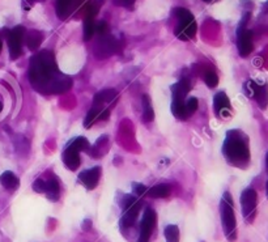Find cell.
Returning a JSON list of instances; mask_svg holds the SVG:
<instances>
[{
	"instance_id": "1",
	"label": "cell",
	"mask_w": 268,
	"mask_h": 242,
	"mask_svg": "<svg viewBox=\"0 0 268 242\" xmlns=\"http://www.w3.org/2000/svg\"><path fill=\"white\" fill-rule=\"evenodd\" d=\"M62 73L58 71L54 54L49 50L40 51L30 59L29 80L37 90L49 93L54 81Z\"/></svg>"
},
{
	"instance_id": "2",
	"label": "cell",
	"mask_w": 268,
	"mask_h": 242,
	"mask_svg": "<svg viewBox=\"0 0 268 242\" xmlns=\"http://www.w3.org/2000/svg\"><path fill=\"white\" fill-rule=\"evenodd\" d=\"M222 153L230 165L245 169L250 164L248 138L239 130H230L226 133Z\"/></svg>"
},
{
	"instance_id": "3",
	"label": "cell",
	"mask_w": 268,
	"mask_h": 242,
	"mask_svg": "<svg viewBox=\"0 0 268 242\" xmlns=\"http://www.w3.org/2000/svg\"><path fill=\"white\" fill-rule=\"evenodd\" d=\"M220 213H221L222 230L226 239L234 242L237 239V220H235L234 208H233L232 195L228 191L224 194L220 204Z\"/></svg>"
},
{
	"instance_id": "4",
	"label": "cell",
	"mask_w": 268,
	"mask_h": 242,
	"mask_svg": "<svg viewBox=\"0 0 268 242\" xmlns=\"http://www.w3.org/2000/svg\"><path fill=\"white\" fill-rule=\"evenodd\" d=\"M191 89L190 81L186 79H182L181 81L172 86L173 93V103H172V111L173 114L179 118V119H187L189 118V113L186 110V96Z\"/></svg>"
},
{
	"instance_id": "5",
	"label": "cell",
	"mask_w": 268,
	"mask_h": 242,
	"mask_svg": "<svg viewBox=\"0 0 268 242\" xmlns=\"http://www.w3.org/2000/svg\"><path fill=\"white\" fill-rule=\"evenodd\" d=\"M176 15L178 17V25L176 28V36L181 41H190L194 38L198 30L196 21L192 14L186 8H177Z\"/></svg>"
},
{
	"instance_id": "6",
	"label": "cell",
	"mask_w": 268,
	"mask_h": 242,
	"mask_svg": "<svg viewBox=\"0 0 268 242\" xmlns=\"http://www.w3.org/2000/svg\"><path fill=\"white\" fill-rule=\"evenodd\" d=\"M250 19V14H246L245 17L241 20L238 29H237V47L241 57L246 58L250 55L254 49L252 45V33L248 29H246V23Z\"/></svg>"
},
{
	"instance_id": "7",
	"label": "cell",
	"mask_w": 268,
	"mask_h": 242,
	"mask_svg": "<svg viewBox=\"0 0 268 242\" xmlns=\"http://www.w3.org/2000/svg\"><path fill=\"white\" fill-rule=\"evenodd\" d=\"M258 194L254 189H246L241 194V207L243 219L247 224H252L256 217Z\"/></svg>"
},
{
	"instance_id": "8",
	"label": "cell",
	"mask_w": 268,
	"mask_h": 242,
	"mask_svg": "<svg viewBox=\"0 0 268 242\" xmlns=\"http://www.w3.org/2000/svg\"><path fill=\"white\" fill-rule=\"evenodd\" d=\"M120 42L109 33L105 36H99L97 41L96 46H94V55L98 59L102 58H109L111 54H115L120 50Z\"/></svg>"
},
{
	"instance_id": "9",
	"label": "cell",
	"mask_w": 268,
	"mask_h": 242,
	"mask_svg": "<svg viewBox=\"0 0 268 242\" xmlns=\"http://www.w3.org/2000/svg\"><path fill=\"white\" fill-rule=\"evenodd\" d=\"M140 207H142V203L136 199L135 196H124V200H123L122 204L123 216L122 219H120V225L123 228H128V226L133 225V222H135L136 217H138V213L140 211Z\"/></svg>"
},
{
	"instance_id": "10",
	"label": "cell",
	"mask_w": 268,
	"mask_h": 242,
	"mask_svg": "<svg viewBox=\"0 0 268 242\" xmlns=\"http://www.w3.org/2000/svg\"><path fill=\"white\" fill-rule=\"evenodd\" d=\"M25 37V28L16 27L7 34V42L10 47L11 59H17L23 54V41Z\"/></svg>"
},
{
	"instance_id": "11",
	"label": "cell",
	"mask_w": 268,
	"mask_h": 242,
	"mask_svg": "<svg viewBox=\"0 0 268 242\" xmlns=\"http://www.w3.org/2000/svg\"><path fill=\"white\" fill-rule=\"evenodd\" d=\"M157 221V215L152 208H147L143 215L142 222H140V233L138 242H149V238L152 235L153 229Z\"/></svg>"
},
{
	"instance_id": "12",
	"label": "cell",
	"mask_w": 268,
	"mask_h": 242,
	"mask_svg": "<svg viewBox=\"0 0 268 242\" xmlns=\"http://www.w3.org/2000/svg\"><path fill=\"white\" fill-rule=\"evenodd\" d=\"M246 90L247 94L252 96L256 101L260 109L265 110L268 106V85L267 84H258L255 81L246 83Z\"/></svg>"
},
{
	"instance_id": "13",
	"label": "cell",
	"mask_w": 268,
	"mask_h": 242,
	"mask_svg": "<svg viewBox=\"0 0 268 242\" xmlns=\"http://www.w3.org/2000/svg\"><path fill=\"white\" fill-rule=\"evenodd\" d=\"M99 176H101V169L99 166H94L92 169L84 170L79 174L80 183H83L88 190L96 189V186L98 185Z\"/></svg>"
},
{
	"instance_id": "14",
	"label": "cell",
	"mask_w": 268,
	"mask_h": 242,
	"mask_svg": "<svg viewBox=\"0 0 268 242\" xmlns=\"http://www.w3.org/2000/svg\"><path fill=\"white\" fill-rule=\"evenodd\" d=\"M109 109H105L103 105H93L92 109L86 114L85 119H84V126H85L86 129H89L97 120L106 119V118L109 116Z\"/></svg>"
},
{
	"instance_id": "15",
	"label": "cell",
	"mask_w": 268,
	"mask_h": 242,
	"mask_svg": "<svg viewBox=\"0 0 268 242\" xmlns=\"http://www.w3.org/2000/svg\"><path fill=\"white\" fill-rule=\"evenodd\" d=\"M213 107H215L216 115L219 116H226L230 114V102H229L228 96L225 94V92H219L215 96V100H213Z\"/></svg>"
},
{
	"instance_id": "16",
	"label": "cell",
	"mask_w": 268,
	"mask_h": 242,
	"mask_svg": "<svg viewBox=\"0 0 268 242\" xmlns=\"http://www.w3.org/2000/svg\"><path fill=\"white\" fill-rule=\"evenodd\" d=\"M63 163L70 170H77L80 166V155L79 151L73 147L67 146L63 152Z\"/></svg>"
},
{
	"instance_id": "17",
	"label": "cell",
	"mask_w": 268,
	"mask_h": 242,
	"mask_svg": "<svg viewBox=\"0 0 268 242\" xmlns=\"http://www.w3.org/2000/svg\"><path fill=\"white\" fill-rule=\"evenodd\" d=\"M71 86H72V79L70 76H67V75H60L54 84L50 88V94H63V93L68 92L71 89Z\"/></svg>"
},
{
	"instance_id": "18",
	"label": "cell",
	"mask_w": 268,
	"mask_h": 242,
	"mask_svg": "<svg viewBox=\"0 0 268 242\" xmlns=\"http://www.w3.org/2000/svg\"><path fill=\"white\" fill-rule=\"evenodd\" d=\"M118 98V92L115 89H103L98 92L94 96L93 105H105V103H111Z\"/></svg>"
},
{
	"instance_id": "19",
	"label": "cell",
	"mask_w": 268,
	"mask_h": 242,
	"mask_svg": "<svg viewBox=\"0 0 268 242\" xmlns=\"http://www.w3.org/2000/svg\"><path fill=\"white\" fill-rule=\"evenodd\" d=\"M0 183H2L4 189L16 190L19 187V185H20V181H19V178L12 172H4L0 176Z\"/></svg>"
},
{
	"instance_id": "20",
	"label": "cell",
	"mask_w": 268,
	"mask_h": 242,
	"mask_svg": "<svg viewBox=\"0 0 268 242\" xmlns=\"http://www.w3.org/2000/svg\"><path fill=\"white\" fill-rule=\"evenodd\" d=\"M73 4H75V0H57L58 17L62 20H66L67 17L70 16Z\"/></svg>"
},
{
	"instance_id": "21",
	"label": "cell",
	"mask_w": 268,
	"mask_h": 242,
	"mask_svg": "<svg viewBox=\"0 0 268 242\" xmlns=\"http://www.w3.org/2000/svg\"><path fill=\"white\" fill-rule=\"evenodd\" d=\"M147 195L149 198H155V199H159V198H166V196L170 195V186L169 185H157L152 189H149L147 191Z\"/></svg>"
},
{
	"instance_id": "22",
	"label": "cell",
	"mask_w": 268,
	"mask_h": 242,
	"mask_svg": "<svg viewBox=\"0 0 268 242\" xmlns=\"http://www.w3.org/2000/svg\"><path fill=\"white\" fill-rule=\"evenodd\" d=\"M41 42H42V34L38 30H30L27 36V45L29 50H37L40 47Z\"/></svg>"
},
{
	"instance_id": "23",
	"label": "cell",
	"mask_w": 268,
	"mask_h": 242,
	"mask_svg": "<svg viewBox=\"0 0 268 242\" xmlns=\"http://www.w3.org/2000/svg\"><path fill=\"white\" fill-rule=\"evenodd\" d=\"M46 194L51 200L59 198V182L57 178H50L46 182Z\"/></svg>"
},
{
	"instance_id": "24",
	"label": "cell",
	"mask_w": 268,
	"mask_h": 242,
	"mask_svg": "<svg viewBox=\"0 0 268 242\" xmlns=\"http://www.w3.org/2000/svg\"><path fill=\"white\" fill-rule=\"evenodd\" d=\"M94 33H96L94 17H85V20H84V41L92 40Z\"/></svg>"
},
{
	"instance_id": "25",
	"label": "cell",
	"mask_w": 268,
	"mask_h": 242,
	"mask_svg": "<svg viewBox=\"0 0 268 242\" xmlns=\"http://www.w3.org/2000/svg\"><path fill=\"white\" fill-rule=\"evenodd\" d=\"M155 116V111L151 105V100L148 96H143V120L151 122Z\"/></svg>"
},
{
	"instance_id": "26",
	"label": "cell",
	"mask_w": 268,
	"mask_h": 242,
	"mask_svg": "<svg viewBox=\"0 0 268 242\" xmlns=\"http://www.w3.org/2000/svg\"><path fill=\"white\" fill-rule=\"evenodd\" d=\"M166 242H179V229L177 225H168L164 229Z\"/></svg>"
},
{
	"instance_id": "27",
	"label": "cell",
	"mask_w": 268,
	"mask_h": 242,
	"mask_svg": "<svg viewBox=\"0 0 268 242\" xmlns=\"http://www.w3.org/2000/svg\"><path fill=\"white\" fill-rule=\"evenodd\" d=\"M67 146L73 147V148L79 151V152L80 151L89 150V143H88V140H86L85 138H83V136H80V138H76V139L71 140Z\"/></svg>"
},
{
	"instance_id": "28",
	"label": "cell",
	"mask_w": 268,
	"mask_h": 242,
	"mask_svg": "<svg viewBox=\"0 0 268 242\" xmlns=\"http://www.w3.org/2000/svg\"><path fill=\"white\" fill-rule=\"evenodd\" d=\"M204 81L209 88H215L219 84V77H217V75L215 72H207L204 75Z\"/></svg>"
},
{
	"instance_id": "29",
	"label": "cell",
	"mask_w": 268,
	"mask_h": 242,
	"mask_svg": "<svg viewBox=\"0 0 268 242\" xmlns=\"http://www.w3.org/2000/svg\"><path fill=\"white\" fill-rule=\"evenodd\" d=\"M198 106H199L198 100H196L195 97H191V98L186 102V110H187L189 115H192V114L195 113L196 110H198Z\"/></svg>"
},
{
	"instance_id": "30",
	"label": "cell",
	"mask_w": 268,
	"mask_h": 242,
	"mask_svg": "<svg viewBox=\"0 0 268 242\" xmlns=\"http://www.w3.org/2000/svg\"><path fill=\"white\" fill-rule=\"evenodd\" d=\"M33 190L36 192H46V182L42 179H36L33 183Z\"/></svg>"
},
{
	"instance_id": "31",
	"label": "cell",
	"mask_w": 268,
	"mask_h": 242,
	"mask_svg": "<svg viewBox=\"0 0 268 242\" xmlns=\"http://www.w3.org/2000/svg\"><path fill=\"white\" fill-rule=\"evenodd\" d=\"M96 33H98V36H105L109 33V27L105 21H101L98 25H96Z\"/></svg>"
},
{
	"instance_id": "32",
	"label": "cell",
	"mask_w": 268,
	"mask_h": 242,
	"mask_svg": "<svg viewBox=\"0 0 268 242\" xmlns=\"http://www.w3.org/2000/svg\"><path fill=\"white\" fill-rule=\"evenodd\" d=\"M114 3H115L116 6H119V7H124L131 10V8L133 7V4H135V0H114Z\"/></svg>"
},
{
	"instance_id": "33",
	"label": "cell",
	"mask_w": 268,
	"mask_h": 242,
	"mask_svg": "<svg viewBox=\"0 0 268 242\" xmlns=\"http://www.w3.org/2000/svg\"><path fill=\"white\" fill-rule=\"evenodd\" d=\"M133 190H135V192L138 195H143V194H146V192L148 191V189H147L146 186L139 185V183H135V185H133Z\"/></svg>"
},
{
	"instance_id": "34",
	"label": "cell",
	"mask_w": 268,
	"mask_h": 242,
	"mask_svg": "<svg viewBox=\"0 0 268 242\" xmlns=\"http://www.w3.org/2000/svg\"><path fill=\"white\" fill-rule=\"evenodd\" d=\"M265 166H267V170H268V152H267V155H265Z\"/></svg>"
},
{
	"instance_id": "35",
	"label": "cell",
	"mask_w": 268,
	"mask_h": 242,
	"mask_svg": "<svg viewBox=\"0 0 268 242\" xmlns=\"http://www.w3.org/2000/svg\"><path fill=\"white\" fill-rule=\"evenodd\" d=\"M265 192H267V198H268V181L267 183H265Z\"/></svg>"
},
{
	"instance_id": "36",
	"label": "cell",
	"mask_w": 268,
	"mask_h": 242,
	"mask_svg": "<svg viewBox=\"0 0 268 242\" xmlns=\"http://www.w3.org/2000/svg\"><path fill=\"white\" fill-rule=\"evenodd\" d=\"M32 2H43V0H32Z\"/></svg>"
},
{
	"instance_id": "37",
	"label": "cell",
	"mask_w": 268,
	"mask_h": 242,
	"mask_svg": "<svg viewBox=\"0 0 268 242\" xmlns=\"http://www.w3.org/2000/svg\"><path fill=\"white\" fill-rule=\"evenodd\" d=\"M0 51H2V41H0Z\"/></svg>"
},
{
	"instance_id": "38",
	"label": "cell",
	"mask_w": 268,
	"mask_h": 242,
	"mask_svg": "<svg viewBox=\"0 0 268 242\" xmlns=\"http://www.w3.org/2000/svg\"><path fill=\"white\" fill-rule=\"evenodd\" d=\"M204 2H207V3H209V2H212V0H204Z\"/></svg>"
},
{
	"instance_id": "39",
	"label": "cell",
	"mask_w": 268,
	"mask_h": 242,
	"mask_svg": "<svg viewBox=\"0 0 268 242\" xmlns=\"http://www.w3.org/2000/svg\"><path fill=\"white\" fill-rule=\"evenodd\" d=\"M0 111H2V103H0Z\"/></svg>"
},
{
	"instance_id": "40",
	"label": "cell",
	"mask_w": 268,
	"mask_h": 242,
	"mask_svg": "<svg viewBox=\"0 0 268 242\" xmlns=\"http://www.w3.org/2000/svg\"><path fill=\"white\" fill-rule=\"evenodd\" d=\"M267 8H268V3H267Z\"/></svg>"
}]
</instances>
